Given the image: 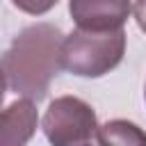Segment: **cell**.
I'll use <instances>...</instances> for the list:
<instances>
[{
    "instance_id": "cell-2",
    "label": "cell",
    "mask_w": 146,
    "mask_h": 146,
    "mask_svg": "<svg viewBox=\"0 0 146 146\" xmlns=\"http://www.w3.org/2000/svg\"><path fill=\"white\" fill-rule=\"evenodd\" d=\"M125 55V32L73 30L62 41V66L80 78H100L114 71Z\"/></svg>"
},
{
    "instance_id": "cell-8",
    "label": "cell",
    "mask_w": 146,
    "mask_h": 146,
    "mask_svg": "<svg viewBox=\"0 0 146 146\" xmlns=\"http://www.w3.org/2000/svg\"><path fill=\"white\" fill-rule=\"evenodd\" d=\"M132 14H135V21H137L139 30H141V32H146V0H135Z\"/></svg>"
},
{
    "instance_id": "cell-9",
    "label": "cell",
    "mask_w": 146,
    "mask_h": 146,
    "mask_svg": "<svg viewBox=\"0 0 146 146\" xmlns=\"http://www.w3.org/2000/svg\"><path fill=\"white\" fill-rule=\"evenodd\" d=\"M5 94H7V80H5V75H2V71H0V107H2V103H5Z\"/></svg>"
},
{
    "instance_id": "cell-6",
    "label": "cell",
    "mask_w": 146,
    "mask_h": 146,
    "mask_svg": "<svg viewBox=\"0 0 146 146\" xmlns=\"http://www.w3.org/2000/svg\"><path fill=\"white\" fill-rule=\"evenodd\" d=\"M96 141L107 146V144H119V146H146V132L125 119H112L103 125H98Z\"/></svg>"
},
{
    "instance_id": "cell-3",
    "label": "cell",
    "mask_w": 146,
    "mask_h": 146,
    "mask_svg": "<svg viewBox=\"0 0 146 146\" xmlns=\"http://www.w3.org/2000/svg\"><path fill=\"white\" fill-rule=\"evenodd\" d=\"M46 139L55 146H73L96 141L98 119L89 103L78 96L55 98L43 114Z\"/></svg>"
},
{
    "instance_id": "cell-4",
    "label": "cell",
    "mask_w": 146,
    "mask_h": 146,
    "mask_svg": "<svg viewBox=\"0 0 146 146\" xmlns=\"http://www.w3.org/2000/svg\"><path fill=\"white\" fill-rule=\"evenodd\" d=\"M130 11V0H68V14L80 30H121Z\"/></svg>"
},
{
    "instance_id": "cell-1",
    "label": "cell",
    "mask_w": 146,
    "mask_h": 146,
    "mask_svg": "<svg viewBox=\"0 0 146 146\" xmlns=\"http://www.w3.org/2000/svg\"><path fill=\"white\" fill-rule=\"evenodd\" d=\"M62 41V30L50 23H36L16 34L11 46L0 55V71L7 87L16 96L32 100L46 98L52 78L64 68Z\"/></svg>"
},
{
    "instance_id": "cell-5",
    "label": "cell",
    "mask_w": 146,
    "mask_h": 146,
    "mask_svg": "<svg viewBox=\"0 0 146 146\" xmlns=\"http://www.w3.org/2000/svg\"><path fill=\"white\" fill-rule=\"evenodd\" d=\"M39 125V112L32 98H18L0 110V146L27 144Z\"/></svg>"
},
{
    "instance_id": "cell-10",
    "label": "cell",
    "mask_w": 146,
    "mask_h": 146,
    "mask_svg": "<svg viewBox=\"0 0 146 146\" xmlns=\"http://www.w3.org/2000/svg\"><path fill=\"white\" fill-rule=\"evenodd\" d=\"M144 98H146V91H144Z\"/></svg>"
},
{
    "instance_id": "cell-7",
    "label": "cell",
    "mask_w": 146,
    "mask_h": 146,
    "mask_svg": "<svg viewBox=\"0 0 146 146\" xmlns=\"http://www.w3.org/2000/svg\"><path fill=\"white\" fill-rule=\"evenodd\" d=\"M59 0H11L14 7H18L21 11L30 14V16H43L48 14Z\"/></svg>"
}]
</instances>
